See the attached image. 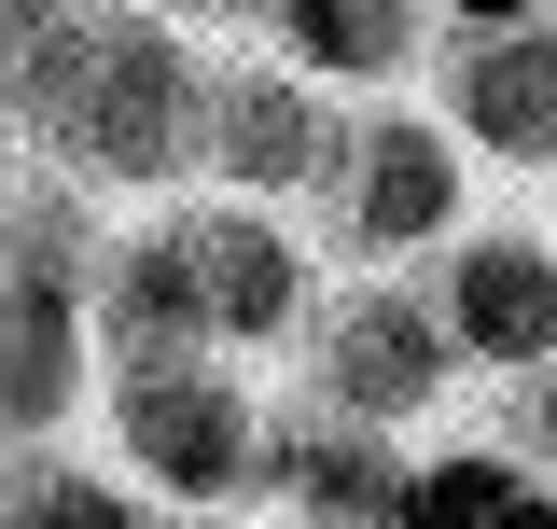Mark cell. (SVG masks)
I'll return each instance as SVG.
<instances>
[{"label": "cell", "instance_id": "1", "mask_svg": "<svg viewBox=\"0 0 557 529\" xmlns=\"http://www.w3.org/2000/svg\"><path fill=\"white\" fill-rule=\"evenodd\" d=\"M14 112L42 153L98 168V182H168L209 153V84L153 14H70V0H14Z\"/></svg>", "mask_w": 557, "mask_h": 529}, {"label": "cell", "instance_id": "2", "mask_svg": "<svg viewBox=\"0 0 557 529\" xmlns=\"http://www.w3.org/2000/svg\"><path fill=\"white\" fill-rule=\"evenodd\" d=\"M112 446L168 502H223L251 473V446H265V418L237 404V377L209 348H182V362H112Z\"/></svg>", "mask_w": 557, "mask_h": 529}, {"label": "cell", "instance_id": "3", "mask_svg": "<svg viewBox=\"0 0 557 529\" xmlns=\"http://www.w3.org/2000/svg\"><path fill=\"white\" fill-rule=\"evenodd\" d=\"M321 196H335L348 251H432L460 223V153H446V126H418V112H362Z\"/></svg>", "mask_w": 557, "mask_h": 529}, {"label": "cell", "instance_id": "4", "mask_svg": "<svg viewBox=\"0 0 557 529\" xmlns=\"http://www.w3.org/2000/svg\"><path fill=\"white\" fill-rule=\"evenodd\" d=\"M446 362H460V334H446V307H418V293H348L335 321H321V391L348 418H418V404L446 391Z\"/></svg>", "mask_w": 557, "mask_h": 529}, {"label": "cell", "instance_id": "5", "mask_svg": "<svg viewBox=\"0 0 557 529\" xmlns=\"http://www.w3.org/2000/svg\"><path fill=\"white\" fill-rule=\"evenodd\" d=\"M432 307L460 334V362H502V377H544L557 362V251L544 237H460Z\"/></svg>", "mask_w": 557, "mask_h": 529}, {"label": "cell", "instance_id": "6", "mask_svg": "<svg viewBox=\"0 0 557 529\" xmlns=\"http://www.w3.org/2000/svg\"><path fill=\"white\" fill-rule=\"evenodd\" d=\"M335 153H348V126H321L307 112V84L293 70H209V168L237 182V196H321L335 182Z\"/></svg>", "mask_w": 557, "mask_h": 529}, {"label": "cell", "instance_id": "7", "mask_svg": "<svg viewBox=\"0 0 557 529\" xmlns=\"http://www.w3.org/2000/svg\"><path fill=\"white\" fill-rule=\"evenodd\" d=\"M446 112L502 168H557V28H474V57L446 70Z\"/></svg>", "mask_w": 557, "mask_h": 529}, {"label": "cell", "instance_id": "8", "mask_svg": "<svg viewBox=\"0 0 557 529\" xmlns=\"http://www.w3.org/2000/svg\"><path fill=\"white\" fill-rule=\"evenodd\" d=\"M98 334H112V362H182V348H209V334H223L182 223H153V237H126V251L98 264Z\"/></svg>", "mask_w": 557, "mask_h": 529}, {"label": "cell", "instance_id": "9", "mask_svg": "<svg viewBox=\"0 0 557 529\" xmlns=\"http://www.w3.org/2000/svg\"><path fill=\"white\" fill-rule=\"evenodd\" d=\"M182 237H196V279H209V321L223 334H293L307 321V264H293V237L265 209H196Z\"/></svg>", "mask_w": 557, "mask_h": 529}, {"label": "cell", "instance_id": "10", "mask_svg": "<svg viewBox=\"0 0 557 529\" xmlns=\"http://www.w3.org/2000/svg\"><path fill=\"white\" fill-rule=\"evenodd\" d=\"M278 473H293V529H405V502H418V473H391V446H362L335 418H293Z\"/></svg>", "mask_w": 557, "mask_h": 529}, {"label": "cell", "instance_id": "11", "mask_svg": "<svg viewBox=\"0 0 557 529\" xmlns=\"http://www.w3.org/2000/svg\"><path fill=\"white\" fill-rule=\"evenodd\" d=\"M278 28L307 70H348V84H391L418 57V0H278Z\"/></svg>", "mask_w": 557, "mask_h": 529}, {"label": "cell", "instance_id": "12", "mask_svg": "<svg viewBox=\"0 0 557 529\" xmlns=\"http://www.w3.org/2000/svg\"><path fill=\"white\" fill-rule=\"evenodd\" d=\"M405 529H557V502H544L516 460H487V446H446V460L418 473Z\"/></svg>", "mask_w": 557, "mask_h": 529}, {"label": "cell", "instance_id": "13", "mask_svg": "<svg viewBox=\"0 0 557 529\" xmlns=\"http://www.w3.org/2000/svg\"><path fill=\"white\" fill-rule=\"evenodd\" d=\"M14 529H153V516L112 502L98 473H70V460H28V473H14Z\"/></svg>", "mask_w": 557, "mask_h": 529}, {"label": "cell", "instance_id": "14", "mask_svg": "<svg viewBox=\"0 0 557 529\" xmlns=\"http://www.w3.org/2000/svg\"><path fill=\"white\" fill-rule=\"evenodd\" d=\"M516 446H530V460H557V362L530 377V404H516Z\"/></svg>", "mask_w": 557, "mask_h": 529}, {"label": "cell", "instance_id": "15", "mask_svg": "<svg viewBox=\"0 0 557 529\" xmlns=\"http://www.w3.org/2000/svg\"><path fill=\"white\" fill-rule=\"evenodd\" d=\"M460 28H530V0H446Z\"/></svg>", "mask_w": 557, "mask_h": 529}]
</instances>
